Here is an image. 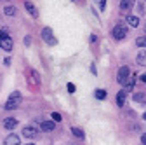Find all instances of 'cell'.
<instances>
[{
    "label": "cell",
    "instance_id": "cell-1",
    "mask_svg": "<svg viewBox=\"0 0 146 145\" xmlns=\"http://www.w3.org/2000/svg\"><path fill=\"white\" fill-rule=\"evenodd\" d=\"M19 103H21V93L19 91H14L7 98V101H5V110H14V108H17Z\"/></svg>",
    "mask_w": 146,
    "mask_h": 145
},
{
    "label": "cell",
    "instance_id": "cell-2",
    "mask_svg": "<svg viewBox=\"0 0 146 145\" xmlns=\"http://www.w3.org/2000/svg\"><path fill=\"white\" fill-rule=\"evenodd\" d=\"M42 39H44L45 44H49V46H54V44H56V37H54V33H52V28H50V26L42 28Z\"/></svg>",
    "mask_w": 146,
    "mask_h": 145
},
{
    "label": "cell",
    "instance_id": "cell-3",
    "mask_svg": "<svg viewBox=\"0 0 146 145\" xmlns=\"http://www.w3.org/2000/svg\"><path fill=\"white\" fill-rule=\"evenodd\" d=\"M129 77H131V70H129V66H120V68H118V74H117L118 84H125L127 81H129Z\"/></svg>",
    "mask_w": 146,
    "mask_h": 145
},
{
    "label": "cell",
    "instance_id": "cell-4",
    "mask_svg": "<svg viewBox=\"0 0 146 145\" xmlns=\"http://www.w3.org/2000/svg\"><path fill=\"white\" fill-rule=\"evenodd\" d=\"M26 79H28V82H31L33 86H38V84H40V74H38L36 70H33V68L26 70Z\"/></svg>",
    "mask_w": 146,
    "mask_h": 145
},
{
    "label": "cell",
    "instance_id": "cell-5",
    "mask_svg": "<svg viewBox=\"0 0 146 145\" xmlns=\"http://www.w3.org/2000/svg\"><path fill=\"white\" fill-rule=\"evenodd\" d=\"M111 35H113V39H117V40H122V39H125V37H127V28H125L123 25H117V26L113 28Z\"/></svg>",
    "mask_w": 146,
    "mask_h": 145
},
{
    "label": "cell",
    "instance_id": "cell-6",
    "mask_svg": "<svg viewBox=\"0 0 146 145\" xmlns=\"http://www.w3.org/2000/svg\"><path fill=\"white\" fill-rule=\"evenodd\" d=\"M12 46H14V42H12V39L9 37V35H5V37L0 39V47H2L4 51H11Z\"/></svg>",
    "mask_w": 146,
    "mask_h": 145
},
{
    "label": "cell",
    "instance_id": "cell-7",
    "mask_svg": "<svg viewBox=\"0 0 146 145\" xmlns=\"http://www.w3.org/2000/svg\"><path fill=\"white\" fill-rule=\"evenodd\" d=\"M19 143H21V138L17 136L16 133L5 136V140H4V145H19Z\"/></svg>",
    "mask_w": 146,
    "mask_h": 145
},
{
    "label": "cell",
    "instance_id": "cell-8",
    "mask_svg": "<svg viewBox=\"0 0 146 145\" xmlns=\"http://www.w3.org/2000/svg\"><path fill=\"white\" fill-rule=\"evenodd\" d=\"M23 136L25 138H36L38 136V131L35 128H31V126H26V128H23Z\"/></svg>",
    "mask_w": 146,
    "mask_h": 145
},
{
    "label": "cell",
    "instance_id": "cell-9",
    "mask_svg": "<svg viewBox=\"0 0 146 145\" xmlns=\"http://www.w3.org/2000/svg\"><path fill=\"white\" fill-rule=\"evenodd\" d=\"M134 5V0H120V11L122 12H129Z\"/></svg>",
    "mask_w": 146,
    "mask_h": 145
},
{
    "label": "cell",
    "instance_id": "cell-10",
    "mask_svg": "<svg viewBox=\"0 0 146 145\" xmlns=\"http://www.w3.org/2000/svg\"><path fill=\"white\" fill-rule=\"evenodd\" d=\"M25 9L30 12V16H33V17H38V11H36V7L30 2V0H26L25 2Z\"/></svg>",
    "mask_w": 146,
    "mask_h": 145
},
{
    "label": "cell",
    "instance_id": "cell-11",
    "mask_svg": "<svg viewBox=\"0 0 146 145\" xmlns=\"http://www.w3.org/2000/svg\"><path fill=\"white\" fill-rule=\"evenodd\" d=\"M16 126H17V119H14V117L4 119V128H5V130H14Z\"/></svg>",
    "mask_w": 146,
    "mask_h": 145
},
{
    "label": "cell",
    "instance_id": "cell-12",
    "mask_svg": "<svg viewBox=\"0 0 146 145\" xmlns=\"http://www.w3.org/2000/svg\"><path fill=\"white\" fill-rule=\"evenodd\" d=\"M134 101L136 103H139V105H146V93H143V91H137V93H134Z\"/></svg>",
    "mask_w": 146,
    "mask_h": 145
},
{
    "label": "cell",
    "instance_id": "cell-13",
    "mask_svg": "<svg viewBox=\"0 0 146 145\" xmlns=\"http://www.w3.org/2000/svg\"><path fill=\"white\" fill-rule=\"evenodd\" d=\"M40 128H42V131H52L56 128V124H54V121H44L40 124Z\"/></svg>",
    "mask_w": 146,
    "mask_h": 145
},
{
    "label": "cell",
    "instance_id": "cell-14",
    "mask_svg": "<svg viewBox=\"0 0 146 145\" xmlns=\"http://www.w3.org/2000/svg\"><path fill=\"white\" fill-rule=\"evenodd\" d=\"M136 61H137V65H141V66H146V49H144V51H141V52L137 54Z\"/></svg>",
    "mask_w": 146,
    "mask_h": 145
},
{
    "label": "cell",
    "instance_id": "cell-15",
    "mask_svg": "<svg viewBox=\"0 0 146 145\" xmlns=\"http://www.w3.org/2000/svg\"><path fill=\"white\" fill-rule=\"evenodd\" d=\"M125 96H127V95H125L123 89L117 95V105H118V107H123V105H125Z\"/></svg>",
    "mask_w": 146,
    "mask_h": 145
},
{
    "label": "cell",
    "instance_id": "cell-16",
    "mask_svg": "<svg viewBox=\"0 0 146 145\" xmlns=\"http://www.w3.org/2000/svg\"><path fill=\"white\" fill-rule=\"evenodd\" d=\"M127 25L129 26H139V17L137 16H127Z\"/></svg>",
    "mask_w": 146,
    "mask_h": 145
},
{
    "label": "cell",
    "instance_id": "cell-17",
    "mask_svg": "<svg viewBox=\"0 0 146 145\" xmlns=\"http://www.w3.org/2000/svg\"><path fill=\"white\" fill-rule=\"evenodd\" d=\"M71 133L75 135L77 138H82V140L85 138V133H84V130H80V128H75V126H73V128H71Z\"/></svg>",
    "mask_w": 146,
    "mask_h": 145
},
{
    "label": "cell",
    "instance_id": "cell-18",
    "mask_svg": "<svg viewBox=\"0 0 146 145\" xmlns=\"http://www.w3.org/2000/svg\"><path fill=\"white\" fill-rule=\"evenodd\" d=\"M94 96H96L98 100H104V98H106V91H104V89H96V91H94Z\"/></svg>",
    "mask_w": 146,
    "mask_h": 145
},
{
    "label": "cell",
    "instance_id": "cell-19",
    "mask_svg": "<svg viewBox=\"0 0 146 145\" xmlns=\"http://www.w3.org/2000/svg\"><path fill=\"white\" fill-rule=\"evenodd\" d=\"M4 12H5V16H14V14H16V7H12V5H7V7L4 9Z\"/></svg>",
    "mask_w": 146,
    "mask_h": 145
},
{
    "label": "cell",
    "instance_id": "cell-20",
    "mask_svg": "<svg viewBox=\"0 0 146 145\" xmlns=\"http://www.w3.org/2000/svg\"><path fill=\"white\" fill-rule=\"evenodd\" d=\"M136 44H137V47H144L146 49V37H137Z\"/></svg>",
    "mask_w": 146,
    "mask_h": 145
},
{
    "label": "cell",
    "instance_id": "cell-21",
    "mask_svg": "<svg viewBox=\"0 0 146 145\" xmlns=\"http://www.w3.org/2000/svg\"><path fill=\"white\" fill-rule=\"evenodd\" d=\"M52 121H54V122H59V121H61V115H59L58 112H54V114H52Z\"/></svg>",
    "mask_w": 146,
    "mask_h": 145
},
{
    "label": "cell",
    "instance_id": "cell-22",
    "mask_svg": "<svg viewBox=\"0 0 146 145\" xmlns=\"http://www.w3.org/2000/svg\"><path fill=\"white\" fill-rule=\"evenodd\" d=\"M96 2L99 4V9H101V11H104V7H106V0H96Z\"/></svg>",
    "mask_w": 146,
    "mask_h": 145
},
{
    "label": "cell",
    "instance_id": "cell-23",
    "mask_svg": "<svg viewBox=\"0 0 146 145\" xmlns=\"http://www.w3.org/2000/svg\"><path fill=\"white\" fill-rule=\"evenodd\" d=\"M25 46H31V37H30V35L25 37Z\"/></svg>",
    "mask_w": 146,
    "mask_h": 145
},
{
    "label": "cell",
    "instance_id": "cell-24",
    "mask_svg": "<svg viewBox=\"0 0 146 145\" xmlns=\"http://www.w3.org/2000/svg\"><path fill=\"white\" fill-rule=\"evenodd\" d=\"M75 89H77L75 84H68V91H70V93H75Z\"/></svg>",
    "mask_w": 146,
    "mask_h": 145
},
{
    "label": "cell",
    "instance_id": "cell-25",
    "mask_svg": "<svg viewBox=\"0 0 146 145\" xmlns=\"http://www.w3.org/2000/svg\"><path fill=\"white\" fill-rule=\"evenodd\" d=\"M137 11H139V14H143V11H144V5L141 4V5H137Z\"/></svg>",
    "mask_w": 146,
    "mask_h": 145
},
{
    "label": "cell",
    "instance_id": "cell-26",
    "mask_svg": "<svg viewBox=\"0 0 146 145\" xmlns=\"http://www.w3.org/2000/svg\"><path fill=\"white\" fill-rule=\"evenodd\" d=\"M141 143H143V145H146V133L143 135V138H141Z\"/></svg>",
    "mask_w": 146,
    "mask_h": 145
},
{
    "label": "cell",
    "instance_id": "cell-27",
    "mask_svg": "<svg viewBox=\"0 0 146 145\" xmlns=\"http://www.w3.org/2000/svg\"><path fill=\"white\" fill-rule=\"evenodd\" d=\"M141 81H143V82H146V74H144V75H141Z\"/></svg>",
    "mask_w": 146,
    "mask_h": 145
},
{
    "label": "cell",
    "instance_id": "cell-28",
    "mask_svg": "<svg viewBox=\"0 0 146 145\" xmlns=\"http://www.w3.org/2000/svg\"><path fill=\"white\" fill-rule=\"evenodd\" d=\"M26 145H35V143H26Z\"/></svg>",
    "mask_w": 146,
    "mask_h": 145
},
{
    "label": "cell",
    "instance_id": "cell-29",
    "mask_svg": "<svg viewBox=\"0 0 146 145\" xmlns=\"http://www.w3.org/2000/svg\"><path fill=\"white\" fill-rule=\"evenodd\" d=\"M73 2H78V0H73Z\"/></svg>",
    "mask_w": 146,
    "mask_h": 145
},
{
    "label": "cell",
    "instance_id": "cell-30",
    "mask_svg": "<svg viewBox=\"0 0 146 145\" xmlns=\"http://www.w3.org/2000/svg\"><path fill=\"white\" fill-rule=\"evenodd\" d=\"M71 145H75V143H71Z\"/></svg>",
    "mask_w": 146,
    "mask_h": 145
}]
</instances>
